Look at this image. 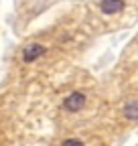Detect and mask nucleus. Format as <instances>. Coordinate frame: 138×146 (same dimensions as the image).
<instances>
[{
  "label": "nucleus",
  "instance_id": "obj_3",
  "mask_svg": "<svg viewBox=\"0 0 138 146\" xmlns=\"http://www.w3.org/2000/svg\"><path fill=\"white\" fill-rule=\"evenodd\" d=\"M124 10V0H104L102 2V12L104 14H116Z\"/></svg>",
  "mask_w": 138,
  "mask_h": 146
},
{
  "label": "nucleus",
  "instance_id": "obj_5",
  "mask_svg": "<svg viewBox=\"0 0 138 146\" xmlns=\"http://www.w3.org/2000/svg\"><path fill=\"white\" fill-rule=\"evenodd\" d=\"M63 146H83V142L81 140H65Z\"/></svg>",
  "mask_w": 138,
  "mask_h": 146
},
{
  "label": "nucleus",
  "instance_id": "obj_2",
  "mask_svg": "<svg viewBox=\"0 0 138 146\" xmlns=\"http://www.w3.org/2000/svg\"><path fill=\"white\" fill-rule=\"evenodd\" d=\"M43 53H45V47H43V45H39V43H33V45H29V47L25 49V53H23V59H25L27 63H33V61H37Z\"/></svg>",
  "mask_w": 138,
  "mask_h": 146
},
{
  "label": "nucleus",
  "instance_id": "obj_1",
  "mask_svg": "<svg viewBox=\"0 0 138 146\" xmlns=\"http://www.w3.org/2000/svg\"><path fill=\"white\" fill-rule=\"evenodd\" d=\"M83 106H85V96L79 91H73L71 96L65 98V110H69V112H79Z\"/></svg>",
  "mask_w": 138,
  "mask_h": 146
},
{
  "label": "nucleus",
  "instance_id": "obj_4",
  "mask_svg": "<svg viewBox=\"0 0 138 146\" xmlns=\"http://www.w3.org/2000/svg\"><path fill=\"white\" fill-rule=\"evenodd\" d=\"M124 116L128 120H138V102H130L124 108Z\"/></svg>",
  "mask_w": 138,
  "mask_h": 146
}]
</instances>
